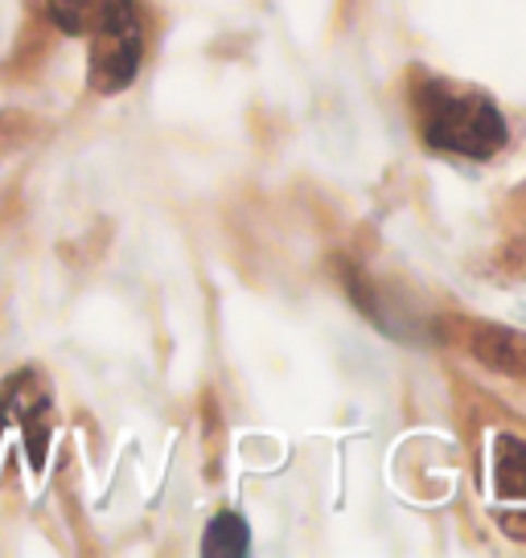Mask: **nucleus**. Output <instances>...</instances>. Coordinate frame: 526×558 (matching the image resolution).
I'll return each mask as SVG.
<instances>
[{"label":"nucleus","mask_w":526,"mask_h":558,"mask_svg":"<svg viewBox=\"0 0 526 558\" xmlns=\"http://www.w3.org/2000/svg\"><path fill=\"white\" fill-rule=\"evenodd\" d=\"M493 488L502 501H518L526 509V439L493 436Z\"/></svg>","instance_id":"nucleus-4"},{"label":"nucleus","mask_w":526,"mask_h":558,"mask_svg":"<svg viewBox=\"0 0 526 558\" xmlns=\"http://www.w3.org/2000/svg\"><path fill=\"white\" fill-rule=\"evenodd\" d=\"M87 78L99 95H120L132 87L144 62V21L136 0H95L91 9Z\"/></svg>","instance_id":"nucleus-2"},{"label":"nucleus","mask_w":526,"mask_h":558,"mask_svg":"<svg viewBox=\"0 0 526 558\" xmlns=\"http://www.w3.org/2000/svg\"><path fill=\"white\" fill-rule=\"evenodd\" d=\"M411 107L420 116V136L437 153H456L469 160H490L506 148L510 128L486 90L461 87L453 78L423 74L411 78Z\"/></svg>","instance_id":"nucleus-1"},{"label":"nucleus","mask_w":526,"mask_h":558,"mask_svg":"<svg viewBox=\"0 0 526 558\" xmlns=\"http://www.w3.org/2000/svg\"><path fill=\"white\" fill-rule=\"evenodd\" d=\"M469 345L490 369L510 374V378H526V332H514L506 325H477Z\"/></svg>","instance_id":"nucleus-3"},{"label":"nucleus","mask_w":526,"mask_h":558,"mask_svg":"<svg viewBox=\"0 0 526 558\" xmlns=\"http://www.w3.org/2000/svg\"><path fill=\"white\" fill-rule=\"evenodd\" d=\"M251 550V525L239 513H218L206 525V538H202V555L206 558H243Z\"/></svg>","instance_id":"nucleus-5"}]
</instances>
